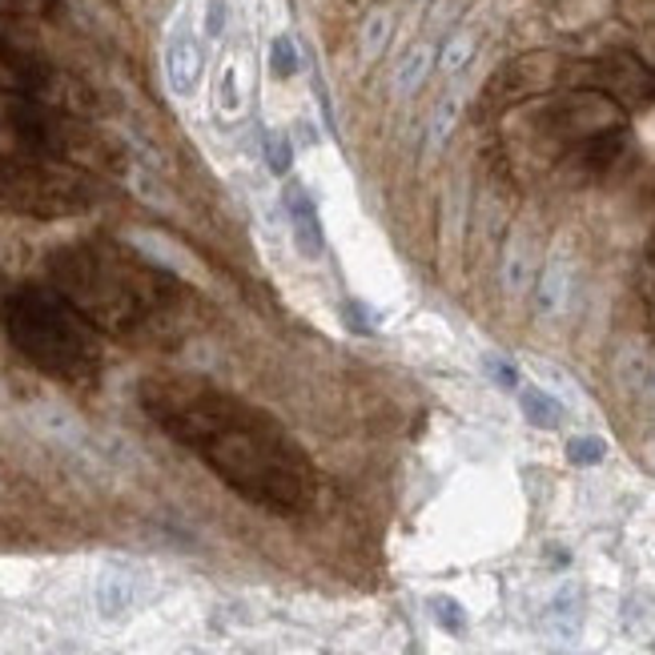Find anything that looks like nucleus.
<instances>
[{"label": "nucleus", "mask_w": 655, "mask_h": 655, "mask_svg": "<svg viewBox=\"0 0 655 655\" xmlns=\"http://www.w3.org/2000/svg\"><path fill=\"white\" fill-rule=\"evenodd\" d=\"M145 410L254 507L298 515L314 498V467L262 410L201 382H145Z\"/></svg>", "instance_id": "1"}, {"label": "nucleus", "mask_w": 655, "mask_h": 655, "mask_svg": "<svg viewBox=\"0 0 655 655\" xmlns=\"http://www.w3.org/2000/svg\"><path fill=\"white\" fill-rule=\"evenodd\" d=\"M57 286L65 289L81 314L106 330H137L153 314V274L121 258H106L89 246L65 249L53 258Z\"/></svg>", "instance_id": "2"}, {"label": "nucleus", "mask_w": 655, "mask_h": 655, "mask_svg": "<svg viewBox=\"0 0 655 655\" xmlns=\"http://www.w3.org/2000/svg\"><path fill=\"white\" fill-rule=\"evenodd\" d=\"M9 338L28 362L57 379H92L101 367V350L89 326L73 306L45 289H21L9 301Z\"/></svg>", "instance_id": "3"}, {"label": "nucleus", "mask_w": 655, "mask_h": 655, "mask_svg": "<svg viewBox=\"0 0 655 655\" xmlns=\"http://www.w3.org/2000/svg\"><path fill=\"white\" fill-rule=\"evenodd\" d=\"M0 201L9 210L28 213V218H73V213L89 210L97 194L85 177L21 165V170L0 173Z\"/></svg>", "instance_id": "4"}, {"label": "nucleus", "mask_w": 655, "mask_h": 655, "mask_svg": "<svg viewBox=\"0 0 655 655\" xmlns=\"http://www.w3.org/2000/svg\"><path fill=\"white\" fill-rule=\"evenodd\" d=\"M161 69H165V85L173 97H194L206 73V53H201V37H197L189 13H177L165 28V45H161Z\"/></svg>", "instance_id": "5"}, {"label": "nucleus", "mask_w": 655, "mask_h": 655, "mask_svg": "<svg viewBox=\"0 0 655 655\" xmlns=\"http://www.w3.org/2000/svg\"><path fill=\"white\" fill-rule=\"evenodd\" d=\"M141 591H145V579L141 571L133 564H106L101 567V576H97V591H92V600H97V611L101 619H125L141 603Z\"/></svg>", "instance_id": "6"}, {"label": "nucleus", "mask_w": 655, "mask_h": 655, "mask_svg": "<svg viewBox=\"0 0 655 655\" xmlns=\"http://www.w3.org/2000/svg\"><path fill=\"white\" fill-rule=\"evenodd\" d=\"M571 282H576V265L567 258V249H555L547 262L539 265L535 277V306L543 318H555L567 310L571 301Z\"/></svg>", "instance_id": "7"}, {"label": "nucleus", "mask_w": 655, "mask_h": 655, "mask_svg": "<svg viewBox=\"0 0 655 655\" xmlns=\"http://www.w3.org/2000/svg\"><path fill=\"white\" fill-rule=\"evenodd\" d=\"M282 206H286L289 213V230H294L298 249L306 258H318L322 246H326V234H322V222H318V210H314V201H310V194H306L298 182H289L286 189H282Z\"/></svg>", "instance_id": "8"}, {"label": "nucleus", "mask_w": 655, "mask_h": 655, "mask_svg": "<svg viewBox=\"0 0 655 655\" xmlns=\"http://www.w3.org/2000/svg\"><path fill=\"white\" fill-rule=\"evenodd\" d=\"M539 265H535V242L531 234L515 230L507 237V249H503V289L507 294H523L527 286H535Z\"/></svg>", "instance_id": "9"}, {"label": "nucleus", "mask_w": 655, "mask_h": 655, "mask_svg": "<svg viewBox=\"0 0 655 655\" xmlns=\"http://www.w3.org/2000/svg\"><path fill=\"white\" fill-rule=\"evenodd\" d=\"M33 422H37V431L45 434V438H53V443L85 446L81 422L73 419L65 407H57V403H37V407H33Z\"/></svg>", "instance_id": "10"}, {"label": "nucleus", "mask_w": 655, "mask_h": 655, "mask_svg": "<svg viewBox=\"0 0 655 655\" xmlns=\"http://www.w3.org/2000/svg\"><path fill=\"white\" fill-rule=\"evenodd\" d=\"M431 69H434V49L422 40V45H415L398 65H394V97H410V92H419L422 89V81L431 77Z\"/></svg>", "instance_id": "11"}, {"label": "nucleus", "mask_w": 655, "mask_h": 655, "mask_svg": "<svg viewBox=\"0 0 655 655\" xmlns=\"http://www.w3.org/2000/svg\"><path fill=\"white\" fill-rule=\"evenodd\" d=\"M391 33H394V13L391 9H374L362 21V28H358V53H362V61H379L386 53V45H391Z\"/></svg>", "instance_id": "12"}, {"label": "nucleus", "mask_w": 655, "mask_h": 655, "mask_svg": "<svg viewBox=\"0 0 655 655\" xmlns=\"http://www.w3.org/2000/svg\"><path fill=\"white\" fill-rule=\"evenodd\" d=\"M462 101H467V89H450L443 97V101H438V106H434V113H431V125H427V145H431V149H438V145L446 141V137H450V129H455V125H459V118H462Z\"/></svg>", "instance_id": "13"}, {"label": "nucleus", "mask_w": 655, "mask_h": 655, "mask_svg": "<svg viewBox=\"0 0 655 655\" xmlns=\"http://www.w3.org/2000/svg\"><path fill=\"white\" fill-rule=\"evenodd\" d=\"M519 407H523V419L539 431H555L559 419H564V407H559V398H551L547 391H539V386H527L519 394Z\"/></svg>", "instance_id": "14"}, {"label": "nucleus", "mask_w": 655, "mask_h": 655, "mask_svg": "<svg viewBox=\"0 0 655 655\" xmlns=\"http://www.w3.org/2000/svg\"><path fill=\"white\" fill-rule=\"evenodd\" d=\"M547 628L555 631V640H576V631H579L576 591H559V595H555V603L547 607Z\"/></svg>", "instance_id": "15"}, {"label": "nucleus", "mask_w": 655, "mask_h": 655, "mask_svg": "<svg viewBox=\"0 0 655 655\" xmlns=\"http://www.w3.org/2000/svg\"><path fill=\"white\" fill-rule=\"evenodd\" d=\"M474 49H479V40H474V33H455V37L443 45V53H438V69H443L446 77H459L462 69L474 61Z\"/></svg>", "instance_id": "16"}, {"label": "nucleus", "mask_w": 655, "mask_h": 655, "mask_svg": "<svg viewBox=\"0 0 655 655\" xmlns=\"http://www.w3.org/2000/svg\"><path fill=\"white\" fill-rule=\"evenodd\" d=\"M242 106H246L242 69H237V61H230V65L222 69V77H218V109H222L225 118H237V113H242Z\"/></svg>", "instance_id": "17"}, {"label": "nucleus", "mask_w": 655, "mask_h": 655, "mask_svg": "<svg viewBox=\"0 0 655 655\" xmlns=\"http://www.w3.org/2000/svg\"><path fill=\"white\" fill-rule=\"evenodd\" d=\"M301 69V57H298V45H294V37H274L270 40V73L274 77H294Z\"/></svg>", "instance_id": "18"}, {"label": "nucleus", "mask_w": 655, "mask_h": 655, "mask_svg": "<svg viewBox=\"0 0 655 655\" xmlns=\"http://www.w3.org/2000/svg\"><path fill=\"white\" fill-rule=\"evenodd\" d=\"M265 145V165H270V173H289V165H294V145H289L286 133H265L262 137Z\"/></svg>", "instance_id": "19"}, {"label": "nucleus", "mask_w": 655, "mask_h": 655, "mask_svg": "<svg viewBox=\"0 0 655 655\" xmlns=\"http://www.w3.org/2000/svg\"><path fill=\"white\" fill-rule=\"evenodd\" d=\"M603 455H607V443L595 438V434H579V438L567 443V459L576 467H595V462H603Z\"/></svg>", "instance_id": "20"}, {"label": "nucleus", "mask_w": 655, "mask_h": 655, "mask_svg": "<svg viewBox=\"0 0 655 655\" xmlns=\"http://www.w3.org/2000/svg\"><path fill=\"white\" fill-rule=\"evenodd\" d=\"M431 611H434V619H438V628L450 631V635H462V628H467V616H462V607L450 600V595H434Z\"/></svg>", "instance_id": "21"}, {"label": "nucleus", "mask_w": 655, "mask_h": 655, "mask_svg": "<svg viewBox=\"0 0 655 655\" xmlns=\"http://www.w3.org/2000/svg\"><path fill=\"white\" fill-rule=\"evenodd\" d=\"M486 370H491V379L503 386V391H515L519 386V370L511 362H503V358H486Z\"/></svg>", "instance_id": "22"}, {"label": "nucleus", "mask_w": 655, "mask_h": 655, "mask_svg": "<svg viewBox=\"0 0 655 655\" xmlns=\"http://www.w3.org/2000/svg\"><path fill=\"white\" fill-rule=\"evenodd\" d=\"M225 33V0H206V37H222Z\"/></svg>", "instance_id": "23"}, {"label": "nucleus", "mask_w": 655, "mask_h": 655, "mask_svg": "<svg viewBox=\"0 0 655 655\" xmlns=\"http://www.w3.org/2000/svg\"><path fill=\"white\" fill-rule=\"evenodd\" d=\"M643 386H647V394H652V398H655V367L643 370Z\"/></svg>", "instance_id": "24"}, {"label": "nucleus", "mask_w": 655, "mask_h": 655, "mask_svg": "<svg viewBox=\"0 0 655 655\" xmlns=\"http://www.w3.org/2000/svg\"><path fill=\"white\" fill-rule=\"evenodd\" d=\"M182 655H201V652H182Z\"/></svg>", "instance_id": "25"}, {"label": "nucleus", "mask_w": 655, "mask_h": 655, "mask_svg": "<svg viewBox=\"0 0 655 655\" xmlns=\"http://www.w3.org/2000/svg\"><path fill=\"white\" fill-rule=\"evenodd\" d=\"M652 459H655V443H652Z\"/></svg>", "instance_id": "26"}]
</instances>
